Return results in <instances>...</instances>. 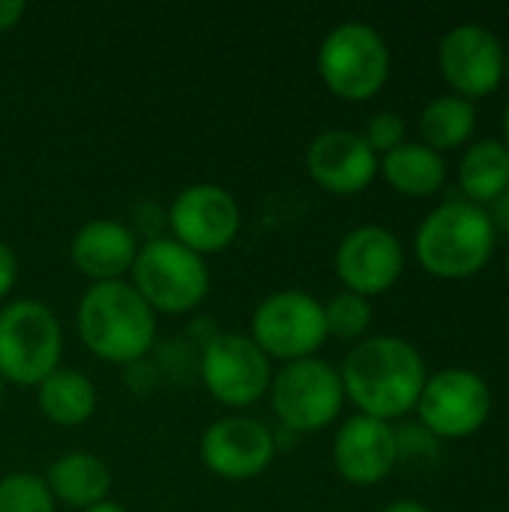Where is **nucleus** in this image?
Listing matches in <instances>:
<instances>
[{"label":"nucleus","instance_id":"12","mask_svg":"<svg viewBox=\"0 0 509 512\" xmlns=\"http://www.w3.org/2000/svg\"><path fill=\"white\" fill-rule=\"evenodd\" d=\"M276 450V435L261 420L243 414L213 420L198 444L204 468L228 483L261 477L273 465Z\"/></svg>","mask_w":509,"mask_h":512},{"label":"nucleus","instance_id":"17","mask_svg":"<svg viewBox=\"0 0 509 512\" xmlns=\"http://www.w3.org/2000/svg\"><path fill=\"white\" fill-rule=\"evenodd\" d=\"M141 243L135 231L117 219L84 222L69 243V258L81 276L93 282H123L135 264Z\"/></svg>","mask_w":509,"mask_h":512},{"label":"nucleus","instance_id":"4","mask_svg":"<svg viewBox=\"0 0 509 512\" xmlns=\"http://www.w3.org/2000/svg\"><path fill=\"white\" fill-rule=\"evenodd\" d=\"M63 327L42 300L21 297L0 309V378L15 387H39L60 369Z\"/></svg>","mask_w":509,"mask_h":512},{"label":"nucleus","instance_id":"32","mask_svg":"<svg viewBox=\"0 0 509 512\" xmlns=\"http://www.w3.org/2000/svg\"><path fill=\"white\" fill-rule=\"evenodd\" d=\"M3 396H6V384H3V378H0V408H3Z\"/></svg>","mask_w":509,"mask_h":512},{"label":"nucleus","instance_id":"34","mask_svg":"<svg viewBox=\"0 0 509 512\" xmlns=\"http://www.w3.org/2000/svg\"><path fill=\"white\" fill-rule=\"evenodd\" d=\"M507 276H509V255H507Z\"/></svg>","mask_w":509,"mask_h":512},{"label":"nucleus","instance_id":"2","mask_svg":"<svg viewBox=\"0 0 509 512\" xmlns=\"http://www.w3.org/2000/svg\"><path fill=\"white\" fill-rule=\"evenodd\" d=\"M84 348L111 366H129L150 354L156 342V312L123 282H93L75 309Z\"/></svg>","mask_w":509,"mask_h":512},{"label":"nucleus","instance_id":"10","mask_svg":"<svg viewBox=\"0 0 509 512\" xmlns=\"http://www.w3.org/2000/svg\"><path fill=\"white\" fill-rule=\"evenodd\" d=\"M420 426L447 441H459L483 429L492 414V390L471 369H444L426 378L420 402L414 408Z\"/></svg>","mask_w":509,"mask_h":512},{"label":"nucleus","instance_id":"27","mask_svg":"<svg viewBox=\"0 0 509 512\" xmlns=\"http://www.w3.org/2000/svg\"><path fill=\"white\" fill-rule=\"evenodd\" d=\"M24 12H27V3H21V0H0V33L12 30L24 18Z\"/></svg>","mask_w":509,"mask_h":512},{"label":"nucleus","instance_id":"9","mask_svg":"<svg viewBox=\"0 0 509 512\" xmlns=\"http://www.w3.org/2000/svg\"><path fill=\"white\" fill-rule=\"evenodd\" d=\"M204 390L225 408H249L270 393L273 363L249 333H213L198 357Z\"/></svg>","mask_w":509,"mask_h":512},{"label":"nucleus","instance_id":"31","mask_svg":"<svg viewBox=\"0 0 509 512\" xmlns=\"http://www.w3.org/2000/svg\"><path fill=\"white\" fill-rule=\"evenodd\" d=\"M504 144H507V150H509V105H507V111H504Z\"/></svg>","mask_w":509,"mask_h":512},{"label":"nucleus","instance_id":"23","mask_svg":"<svg viewBox=\"0 0 509 512\" xmlns=\"http://www.w3.org/2000/svg\"><path fill=\"white\" fill-rule=\"evenodd\" d=\"M324 321H327V336H336L342 342H357L372 327V306L366 297L342 291L324 303Z\"/></svg>","mask_w":509,"mask_h":512},{"label":"nucleus","instance_id":"14","mask_svg":"<svg viewBox=\"0 0 509 512\" xmlns=\"http://www.w3.org/2000/svg\"><path fill=\"white\" fill-rule=\"evenodd\" d=\"M405 270V249L384 225H360L336 246V276L345 291L360 297L387 294Z\"/></svg>","mask_w":509,"mask_h":512},{"label":"nucleus","instance_id":"33","mask_svg":"<svg viewBox=\"0 0 509 512\" xmlns=\"http://www.w3.org/2000/svg\"><path fill=\"white\" fill-rule=\"evenodd\" d=\"M504 78H509V51H507V60H504Z\"/></svg>","mask_w":509,"mask_h":512},{"label":"nucleus","instance_id":"6","mask_svg":"<svg viewBox=\"0 0 509 512\" xmlns=\"http://www.w3.org/2000/svg\"><path fill=\"white\" fill-rule=\"evenodd\" d=\"M315 66L333 96L366 102L390 78V48L372 24L342 21L321 39Z\"/></svg>","mask_w":509,"mask_h":512},{"label":"nucleus","instance_id":"24","mask_svg":"<svg viewBox=\"0 0 509 512\" xmlns=\"http://www.w3.org/2000/svg\"><path fill=\"white\" fill-rule=\"evenodd\" d=\"M54 498L39 474L12 471L0 477V512H54Z\"/></svg>","mask_w":509,"mask_h":512},{"label":"nucleus","instance_id":"11","mask_svg":"<svg viewBox=\"0 0 509 512\" xmlns=\"http://www.w3.org/2000/svg\"><path fill=\"white\" fill-rule=\"evenodd\" d=\"M168 225L177 243L195 255H213L228 249L243 225L237 198L219 183H192L177 192L168 210Z\"/></svg>","mask_w":509,"mask_h":512},{"label":"nucleus","instance_id":"19","mask_svg":"<svg viewBox=\"0 0 509 512\" xmlns=\"http://www.w3.org/2000/svg\"><path fill=\"white\" fill-rule=\"evenodd\" d=\"M36 405L42 417L54 426L75 429L84 426L99 405L96 384L78 369H57L36 387Z\"/></svg>","mask_w":509,"mask_h":512},{"label":"nucleus","instance_id":"22","mask_svg":"<svg viewBox=\"0 0 509 512\" xmlns=\"http://www.w3.org/2000/svg\"><path fill=\"white\" fill-rule=\"evenodd\" d=\"M477 126V108L471 99L462 96H438L420 114V135L423 144L444 153L468 144Z\"/></svg>","mask_w":509,"mask_h":512},{"label":"nucleus","instance_id":"30","mask_svg":"<svg viewBox=\"0 0 509 512\" xmlns=\"http://www.w3.org/2000/svg\"><path fill=\"white\" fill-rule=\"evenodd\" d=\"M84 512H126L120 504H114V501H102V504H96V507H90V510Z\"/></svg>","mask_w":509,"mask_h":512},{"label":"nucleus","instance_id":"28","mask_svg":"<svg viewBox=\"0 0 509 512\" xmlns=\"http://www.w3.org/2000/svg\"><path fill=\"white\" fill-rule=\"evenodd\" d=\"M495 225H504L509 231V189L495 201V213H489Z\"/></svg>","mask_w":509,"mask_h":512},{"label":"nucleus","instance_id":"20","mask_svg":"<svg viewBox=\"0 0 509 512\" xmlns=\"http://www.w3.org/2000/svg\"><path fill=\"white\" fill-rule=\"evenodd\" d=\"M378 174H384V180L408 198H429L444 186L447 162L438 150L426 147L423 141H405L378 159Z\"/></svg>","mask_w":509,"mask_h":512},{"label":"nucleus","instance_id":"25","mask_svg":"<svg viewBox=\"0 0 509 512\" xmlns=\"http://www.w3.org/2000/svg\"><path fill=\"white\" fill-rule=\"evenodd\" d=\"M363 141L372 147V153L378 159L387 156L390 150H396L399 144H405V117L396 114V111H378V114H372L369 123H366Z\"/></svg>","mask_w":509,"mask_h":512},{"label":"nucleus","instance_id":"18","mask_svg":"<svg viewBox=\"0 0 509 512\" xmlns=\"http://www.w3.org/2000/svg\"><path fill=\"white\" fill-rule=\"evenodd\" d=\"M54 504H63L69 510H90L102 501H108L111 492V471L108 465L84 450H72L57 456L45 474H42Z\"/></svg>","mask_w":509,"mask_h":512},{"label":"nucleus","instance_id":"1","mask_svg":"<svg viewBox=\"0 0 509 512\" xmlns=\"http://www.w3.org/2000/svg\"><path fill=\"white\" fill-rule=\"evenodd\" d=\"M345 399L360 408V414L375 420H396L417 408L426 387L423 354L399 336L360 339L339 369Z\"/></svg>","mask_w":509,"mask_h":512},{"label":"nucleus","instance_id":"26","mask_svg":"<svg viewBox=\"0 0 509 512\" xmlns=\"http://www.w3.org/2000/svg\"><path fill=\"white\" fill-rule=\"evenodd\" d=\"M15 282H18V258H15V252L0 240V303L12 294Z\"/></svg>","mask_w":509,"mask_h":512},{"label":"nucleus","instance_id":"8","mask_svg":"<svg viewBox=\"0 0 509 512\" xmlns=\"http://www.w3.org/2000/svg\"><path fill=\"white\" fill-rule=\"evenodd\" d=\"M249 339L267 354L270 363H294L315 357V351L330 339L324 303L306 291H273L255 306L249 321Z\"/></svg>","mask_w":509,"mask_h":512},{"label":"nucleus","instance_id":"5","mask_svg":"<svg viewBox=\"0 0 509 512\" xmlns=\"http://www.w3.org/2000/svg\"><path fill=\"white\" fill-rule=\"evenodd\" d=\"M132 288L156 315H189L210 294V267L174 237L147 240L129 270Z\"/></svg>","mask_w":509,"mask_h":512},{"label":"nucleus","instance_id":"3","mask_svg":"<svg viewBox=\"0 0 509 512\" xmlns=\"http://www.w3.org/2000/svg\"><path fill=\"white\" fill-rule=\"evenodd\" d=\"M414 252L432 276L468 279L480 273L495 252V222L480 204L465 198L444 201L420 222Z\"/></svg>","mask_w":509,"mask_h":512},{"label":"nucleus","instance_id":"15","mask_svg":"<svg viewBox=\"0 0 509 512\" xmlns=\"http://www.w3.org/2000/svg\"><path fill=\"white\" fill-rule=\"evenodd\" d=\"M333 465L351 486H378L399 465L396 429L384 420L354 414L333 438Z\"/></svg>","mask_w":509,"mask_h":512},{"label":"nucleus","instance_id":"21","mask_svg":"<svg viewBox=\"0 0 509 512\" xmlns=\"http://www.w3.org/2000/svg\"><path fill=\"white\" fill-rule=\"evenodd\" d=\"M459 186L471 204H495L509 189V150L504 141L483 138L462 153Z\"/></svg>","mask_w":509,"mask_h":512},{"label":"nucleus","instance_id":"13","mask_svg":"<svg viewBox=\"0 0 509 512\" xmlns=\"http://www.w3.org/2000/svg\"><path fill=\"white\" fill-rule=\"evenodd\" d=\"M507 51L483 24H456L438 45V69L462 99L489 96L504 81Z\"/></svg>","mask_w":509,"mask_h":512},{"label":"nucleus","instance_id":"7","mask_svg":"<svg viewBox=\"0 0 509 512\" xmlns=\"http://www.w3.org/2000/svg\"><path fill=\"white\" fill-rule=\"evenodd\" d=\"M267 396L282 429L297 435L327 429L345 405L339 369L318 357L282 363V369L273 375Z\"/></svg>","mask_w":509,"mask_h":512},{"label":"nucleus","instance_id":"29","mask_svg":"<svg viewBox=\"0 0 509 512\" xmlns=\"http://www.w3.org/2000/svg\"><path fill=\"white\" fill-rule=\"evenodd\" d=\"M381 512H432L429 507H423L420 501H393L387 504Z\"/></svg>","mask_w":509,"mask_h":512},{"label":"nucleus","instance_id":"16","mask_svg":"<svg viewBox=\"0 0 509 512\" xmlns=\"http://www.w3.org/2000/svg\"><path fill=\"white\" fill-rule=\"evenodd\" d=\"M309 177L333 195H357L378 177V156L351 129H327L306 147Z\"/></svg>","mask_w":509,"mask_h":512}]
</instances>
